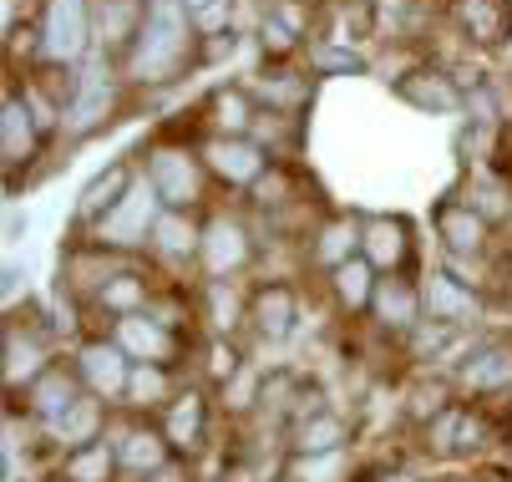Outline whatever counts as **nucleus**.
<instances>
[{
  "mask_svg": "<svg viewBox=\"0 0 512 482\" xmlns=\"http://www.w3.org/2000/svg\"><path fill=\"white\" fill-rule=\"evenodd\" d=\"M188 41L193 36H188V16L178 11V0H148L137 41H132V56H127V72L137 82H163L188 56Z\"/></svg>",
  "mask_w": 512,
  "mask_h": 482,
  "instance_id": "nucleus-1",
  "label": "nucleus"
},
{
  "mask_svg": "<svg viewBox=\"0 0 512 482\" xmlns=\"http://www.w3.org/2000/svg\"><path fill=\"white\" fill-rule=\"evenodd\" d=\"M92 36V6L87 0H46V16H41V51L56 66H71L87 51Z\"/></svg>",
  "mask_w": 512,
  "mask_h": 482,
  "instance_id": "nucleus-2",
  "label": "nucleus"
},
{
  "mask_svg": "<svg viewBox=\"0 0 512 482\" xmlns=\"http://www.w3.org/2000/svg\"><path fill=\"white\" fill-rule=\"evenodd\" d=\"M153 224H158V188H153L148 178H137L132 193L97 224V239H102V244H142Z\"/></svg>",
  "mask_w": 512,
  "mask_h": 482,
  "instance_id": "nucleus-3",
  "label": "nucleus"
},
{
  "mask_svg": "<svg viewBox=\"0 0 512 482\" xmlns=\"http://www.w3.org/2000/svg\"><path fill=\"white\" fill-rule=\"evenodd\" d=\"M148 183L158 188V198L168 203V209H188V203L198 198V163L178 148H158L153 163H148Z\"/></svg>",
  "mask_w": 512,
  "mask_h": 482,
  "instance_id": "nucleus-4",
  "label": "nucleus"
},
{
  "mask_svg": "<svg viewBox=\"0 0 512 482\" xmlns=\"http://www.w3.org/2000/svg\"><path fill=\"white\" fill-rule=\"evenodd\" d=\"M82 381L97 391V396H127V381H132V366H127V351L117 340H92L82 346Z\"/></svg>",
  "mask_w": 512,
  "mask_h": 482,
  "instance_id": "nucleus-5",
  "label": "nucleus"
},
{
  "mask_svg": "<svg viewBox=\"0 0 512 482\" xmlns=\"http://www.w3.org/2000/svg\"><path fill=\"white\" fill-rule=\"evenodd\" d=\"M117 346L137 361H158L168 366V356L178 351V340H173V325L163 320H148V315H122L117 320Z\"/></svg>",
  "mask_w": 512,
  "mask_h": 482,
  "instance_id": "nucleus-6",
  "label": "nucleus"
},
{
  "mask_svg": "<svg viewBox=\"0 0 512 482\" xmlns=\"http://www.w3.org/2000/svg\"><path fill=\"white\" fill-rule=\"evenodd\" d=\"M421 310L431 320H442V325H467V320H477V295L467 285H457L452 274H426Z\"/></svg>",
  "mask_w": 512,
  "mask_h": 482,
  "instance_id": "nucleus-7",
  "label": "nucleus"
},
{
  "mask_svg": "<svg viewBox=\"0 0 512 482\" xmlns=\"http://www.w3.org/2000/svg\"><path fill=\"white\" fill-rule=\"evenodd\" d=\"M203 158H208V168L218 178H229V183H254L264 173V163H269L264 148L244 143V137H213V143L203 148Z\"/></svg>",
  "mask_w": 512,
  "mask_h": 482,
  "instance_id": "nucleus-8",
  "label": "nucleus"
},
{
  "mask_svg": "<svg viewBox=\"0 0 512 482\" xmlns=\"http://www.w3.org/2000/svg\"><path fill=\"white\" fill-rule=\"evenodd\" d=\"M436 234L452 254H482L487 249V219L472 209V203H442L436 209Z\"/></svg>",
  "mask_w": 512,
  "mask_h": 482,
  "instance_id": "nucleus-9",
  "label": "nucleus"
},
{
  "mask_svg": "<svg viewBox=\"0 0 512 482\" xmlns=\"http://www.w3.org/2000/svg\"><path fill=\"white\" fill-rule=\"evenodd\" d=\"M203 264H208V274H229V269H239V264H249V234H244V224H234V219H213L208 229H203Z\"/></svg>",
  "mask_w": 512,
  "mask_h": 482,
  "instance_id": "nucleus-10",
  "label": "nucleus"
},
{
  "mask_svg": "<svg viewBox=\"0 0 512 482\" xmlns=\"http://www.w3.org/2000/svg\"><path fill=\"white\" fill-rule=\"evenodd\" d=\"M360 249H365V259H371V269H401L406 254H411L406 224L401 219H371L360 229Z\"/></svg>",
  "mask_w": 512,
  "mask_h": 482,
  "instance_id": "nucleus-11",
  "label": "nucleus"
},
{
  "mask_svg": "<svg viewBox=\"0 0 512 482\" xmlns=\"http://www.w3.org/2000/svg\"><path fill=\"white\" fill-rule=\"evenodd\" d=\"M371 310H376V320L386 330H416V320H421V290L406 285V280H381Z\"/></svg>",
  "mask_w": 512,
  "mask_h": 482,
  "instance_id": "nucleus-12",
  "label": "nucleus"
},
{
  "mask_svg": "<svg viewBox=\"0 0 512 482\" xmlns=\"http://www.w3.org/2000/svg\"><path fill=\"white\" fill-rule=\"evenodd\" d=\"M396 92H401L411 107H421V112H457V107H462L457 82L442 77V72H411V77L396 82Z\"/></svg>",
  "mask_w": 512,
  "mask_h": 482,
  "instance_id": "nucleus-13",
  "label": "nucleus"
},
{
  "mask_svg": "<svg viewBox=\"0 0 512 482\" xmlns=\"http://www.w3.org/2000/svg\"><path fill=\"white\" fill-rule=\"evenodd\" d=\"M132 193V168L127 163H117L112 173H102V178H92L87 183V193H82V203H77V214H82V224H102L117 203Z\"/></svg>",
  "mask_w": 512,
  "mask_h": 482,
  "instance_id": "nucleus-14",
  "label": "nucleus"
},
{
  "mask_svg": "<svg viewBox=\"0 0 512 482\" xmlns=\"http://www.w3.org/2000/svg\"><path fill=\"white\" fill-rule=\"evenodd\" d=\"M462 386L467 391H502V386H512V346H507V340H492V346H482L462 366Z\"/></svg>",
  "mask_w": 512,
  "mask_h": 482,
  "instance_id": "nucleus-15",
  "label": "nucleus"
},
{
  "mask_svg": "<svg viewBox=\"0 0 512 482\" xmlns=\"http://www.w3.org/2000/svg\"><path fill=\"white\" fill-rule=\"evenodd\" d=\"M254 325L264 340H284L289 330H295V290L289 285H264L254 295Z\"/></svg>",
  "mask_w": 512,
  "mask_h": 482,
  "instance_id": "nucleus-16",
  "label": "nucleus"
},
{
  "mask_svg": "<svg viewBox=\"0 0 512 482\" xmlns=\"http://www.w3.org/2000/svg\"><path fill=\"white\" fill-rule=\"evenodd\" d=\"M208 112H213L218 137H244V132L259 122V107H254V97H249L244 87H218L213 102H208Z\"/></svg>",
  "mask_w": 512,
  "mask_h": 482,
  "instance_id": "nucleus-17",
  "label": "nucleus"
},
{
  "mask_svg": "<svg viewBox=\"0 0 512 482\" xmlns=\"http://www.w3.org/2000/svg\"><path fill=\"white\" fill-rule=\"evenodd\" d=\"M107 112H112V82L107 77H92V82H82V92L71 97V107L61 112L66 117V127L71 132H92V127H102L107 122Z\"/></svg>",
  "mask_w": 512,
  "mask_h": 482,
  "instance_id": "nucleus-18",
  "label": "nucleus"
},
{
  "mask_svg": "<svg viewBox=\"0 0 512 482\" xmlns=\"http://www.w3.org/2000/svg\"><path fill=\"white\" fill-rule=\"evenodd\" d=\"M112 467H117V447H107L97 437V442H82L61 457V482H107Z\"/></svg>",
  "mask_w": 512,
  "mask_h": 482,
  "instance_id": "nucleus-19",
  "label": "nucleus"
},
{
  "mask_svg": "<svg viewBox=\"0 0 512 482\" xmlns=\"http://www.w3.org/2000/svg\"><path fill=\"white\" fill-rule=\"evenodd\" d=\"M77 401H82V396H77V386H71V376H66L61 366H46V371L31 381V406H36V417H46V422L66 417Z\"/></svg>",
  "mask_w": 512,
  "mask_h": 482,
  "instance_id": "nucleus-20",
  "label": "nucleus"
},
{
  "mask_svg": "<svg viewBox=\"0 0 512 482\" xmlns=\"http://www.w3.org/2000/svg\"><path fill=\"white\" fill-rule=\"evenodd\" d=\"M371 259H345L340 269H335V300L355 315V310H371V300H376V285L381 280H371Z\"/></svg>",
  "mask_w": 512,
  "mask_h": 482,
  "instance_id": "nucleus-21",
  "label": "nucleus"
},
{
  "mask_svg": "<svg viewBox=\"0 0 512 482\" xmlns=\"http://www.w3.org/2000/svg\"><path fill=\"white\" fill-rule=\"evenodd\" d=\"M457 21H462V31L472 36V41H502V31H507V6L502 0H457Z\"/></svg>",
  "mask_w": 512,
  "mask_h": 482,
  "instance_id": "nucleus-22",
  "label": "nucleus"
},
{
  "mask_svg": "<svg viewBox=\"0 0 512 482\" xmlns=\"http://www.w3.org/2000/svg\"><path fill=\"white\" fill-rule=\"evenodd\" d=\"M203 422H208L203 396H198V391H188V396H173V411H168L163 432H168V442H173V447H198V442H203Z\"/></svg>",
  "mask_w": 512,
  "mask_h": 482,
  "instance_id": "nucleus-23",
  "label": "nucleus"
},
{
  "mask_svg": "<svg viewBox=\"0 0 512 482\" xmlns=\"http://www.w3.org/2000/svg\"><path fill=\"white\" fill-rule=\"evenodd\" d=\"M31 153H36V117H31V102L11 92L6 97V163L16 168Z\"/></svg>",
  "mask_w": 512,
  "mask_h": 482,
  "instance_id": "nucleus-24",
  "label": "nucleus"
},
{
  "mask_svg": "<svg viewBox=\"0 0 512 482\" xmlns=\"http://www.w3.org/2000/svg\"><path fill=\"white\" fill-rule=\"evenodd\" d=\"M117 462L132 467V472H158V467L168 462V432H142V427H132L127 442L117 447Z\"/></svg>",
  "mask_w": 512,
  "mask_h": 482,
  "instance_id": "nucleus-25",
  "label": "nucleus"
},
{
  "mask_svg": "<svg viewBox=\"0 0 512 482\" xmlns=\"http://www.w3.org/2000/svg\"><path fill=\"white\" fill-rule=\"evenodd\" d=\"M153 244L163 249V254H193V249H203V239H198V229H193V219H188V209H163L158 214V224H153Z\"/></svg>",
  "mask_w": 512,
  "mask_h": 482,
  "instance_id": "nucleus-26",
  "label": "nucleus"
},
{
  "mask_svg": "<svg viewBox=\"0 0 512 482\" xmlns=\"http://www.w3.org/2000/svg\"><path fill=\"white\" fill-rule=\"evenodd\" d=\"M340 442H345V422L330 417V411H320V417H305L300 432H295V452H310V457L340 452Z\"/></svg>",
  "mask_w": 512,
  "mask_h": 482,
  "instance_id": "nucleus-27",
  "label": "nucleus"
},
{
  "mask_svg": "<svg viewBox=\"0 0 512 482\" xmlns=\"http://www.w3.org/2000/svg\"><path fill=\"white\" fill-rule=\"evenodd\" d=\"M102 305L122 320V315H142L148 310V285L137 280V274H112V280L102 285Z\"/></svg>",
  "mask_w": 512,
  "mask_h": 482,
  "instance_id": "nucleus-28",
  "label": "nucleus"
},
{
  "mask_svg": "<svg viewBox=\"0 0 512 482\" xmlns=\"http://www.w3.org/2000/svg\"><path fill=\"white\" fill-rule=\"evenodd\" d=\"M355 244H360V229H355V219H335V224L320 234V244H315V259H320V264H330V269H340L345 259H355Z\"/></svg>",
  "mask_w": 512,
  "mask_h": 482,
  "instance_id": "nucleus-29",
  "label": "nucleus"
},
{
  "mask_svg": "<svg viewBox=\"0 0 512 482\" xmlns=\"http://www.w3.org/2000/svg\"><path fill=\"white\" fill-rule=\"evenodd\" d=\"M127 396H132V406H158L168 396V371L158 361H137L132 381H127Z\"/></svg>",
  "mask_w": 512,
  "mask_h": 482,
  "instance_id": "nucleus-30",
  "label": "nucleus"
},
{
  "mask_svg": "<svg viewBox=\"0 0 512 482\" xmlns=\"http://www.w3.org/2000/svg\"><path fill=\"white\" fill-rule=\"evenodd\" d=\"M51 432H56V437H66V442H77V447H82V442H97V437H92V432H97V401H87V396H82L77 406L66 411V417H56V422H51Z\"/></svg>",
  "mask_w": 512,
  "mask_h": 482,
  "instance_id": "nucleus-31",
  "label": "nucleus"
},
{
  "mask_svg": "<svg viewBox=\"0 0 512 482\" xmlns=\"http://www.w3.org/2000/svg\"><path fill=\"white\" fill-rule=\"evenodd\" d=\"M259 36H264V51H274V56H284V51H295V31H289V26H279L274 16L264 21V31H259Z\"/></svg>",
  "mask_w": 512,
  "mask_h": 482,
  "instance_id": "nucleus-32",
  "label": "nucleus"
},
{
  "mask_svg": "<svg viewBox=\"0 0 512 482\" xmlns=\"http://www.w3.org/2000/svg\"><path fill=\"white\" fill-rule=\"evenodd\" d=\"M315 66H325V72H335V66H350V72H360L355 56H335V51H325V46L315 51Z\"/></svg>",
  "mask_w": 512,
  "mask_h": 482,
  "instance_id": "nucleus-33",
  "label": "nucleus"
},
{
  "mask_svg": "<svg viewBox=\"0 0 512 482\" xmlns=\"http://www.w3.org/2000/svg\"><path fill=\"white\" fill-rule=\"evenodd\" d=\"M381 482H411V477H381Z\"/></svg>",
  "mask_w": 512,
  "mask_h": 482,
  "instance_id": "nucleus-34",
  "label": "nucleus"
}]
</instances>
